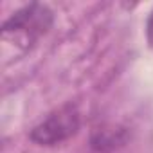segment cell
I'll use <instances>...</instances> for the list:
<instances>
[{"label":"cell","mask_w":153,"mask_h":153,"mask_svg":"<svg viewBox=\"0 0 153 153\" xmlns=\"http://www.w3.org/2000/svg\"><path fill=\"white\" fill-rule=\"evenodd\" d=\"M52 25V13L47 6L31 4L16 11L2 27L4 43L15 42L22 51H27Z\"/></svg>","instance_id":"6da1fadb"},{"label":"cell","mask_w":153,"mask_h":153,"mask_svg":"<svg viewBox=\"0 0 153 153\" xmlns=\"http://www.w3.org/2000/svg\"><path fill=\"white\" fill-rule=\"evenodd\" d=\"M79 130V112L72 105H65L54 110L47 119H43L31 131V139L42 146H54L68 137H72Z\"/></svg>","instance_id":"7a4b0ae2"},{"label":"cell","mask_w":153,"mask_h":153,"mask_svg":"<svg viewBox=\"0 0 153 153\" xmlns=\"http://www.w3.org/2000/svg\"><path fill=\"white\" fill-rule=\"evenodd\" d=\"M146 36H148L149 47L153 49V11H151V15H149V18H148V24H146Z\"/></svg>","instance_id":"3957f363"}]
</instances>
